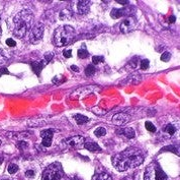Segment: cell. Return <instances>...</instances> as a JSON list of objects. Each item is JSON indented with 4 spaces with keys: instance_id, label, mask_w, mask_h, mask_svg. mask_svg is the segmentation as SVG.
<instances>
[{
    "instance_id": "1",
    "label": "cell",
    "mask_w": 180,
    "mask_h": 180,
    "mask_svg": "<svg viewBox=\"0 0 180 180\" xmlns=\"http://www.w3.org/2000/svg\"><path fill=\"white\" fill-rule=\"evenodd\" d=\"M145 160V153L138 148H128L123 152L112 157V165L119 171H127L129 169L140 166Z\"/></svg>"
},
{
    "instance_id": "2",
    "label": "cell",
    "mask_w": 180,
    "mask_h": 180,
    "mask_svg": "<svg viewBox=\"0 0 180 180\" xmlns=\"http://www.w3.org/2000/svg\"><path fill=\"white\" fill-rule=\"evenodd\" d=\"M14 30L13 34L17 38H22L31 30L33 23V14L30 10H22L14 16Z\"/></svg>"
},
{
    "instance_id": "3",
    "label": "cell",
    "mask_w": 180,
    "mask_h": 180,
    "mask_svg": "<svg viewBox=\"0 0 180 180\" xmlns=\"http://www.w3.org/2000/svg\"><path fill=\"white\" fill-rule=\"evenodd\" d=\"M76 37V32L71 26H61L54 33V43L58 47L71 44Z\"/></svg>"
},
{
    "instance_id": "4",
    "label": "cell",
    "mask_w": 180,
    "mask_h": 180,
    "mask_svg": "<svg viewBox=\"0 0 180 180\" xmlns=\"http://www.w3.org/2000/svg\"><path fill=\"white\" fill-rule=\"evenodd\" d=\"M144 180H168V177L160 165L157 162H153L146 169Z\"/></svg>"
},
{
    "instance_id": "5",
    "label": "cell",
    "mask_w": 180,
    "mask_h": 180,
    "mask_svg": "<svg viewBox=\"0 0 180 180\" xmlns=\"http://www.w3.org/2000/svg\"><path fill=\"white\" fill-rule=\"evenodd\" d=\"M64 172L60 163H53L44 171L41 180H60Z\"/></svg>"
},
{
    "instance_id": "6",
    "label": "cell",
    "mask_w": 180,
    "mask_h": 180,
    "mask_svg": "<svg viewBox=\"0 0 180 180\" xmlns=\"http://www.w3.org/2000/svg\"><path fill=\"white\" fill-rule=\"evenodd\" d=\"M43 35H44V26L41 24H39L33 27L32 29H31L30 40L32 43L37 44L41 39H43Z\"/></svg>"
},
{
    "instance_id": "7",
    "label": "cell",
    "mask_w": 180,
    "mask_h": 180,
    "mask_svg": "<svg viewBox=\"0 0 180 180\" xmlns=\"http://www.w3.org/2000/svg\"><path fill=\"white\" fill-rule=\"evenodd\" d=\"M137 26V19L133 16H129V18L124 19L123 22L119 24V31L124 34H127V33L132 32L133 30H135V28Z\"/></svg>"
},
{
    "instance_id": "8",
    "label": "cell",
    "mask_w": 180,
    "mask_h": 180,
    "mask_svg": "<svg viewBox=\"0 0 180 180\" xmlns=\"http://www.w3.org/2000/svg\"><path fill=\"white\" fill-rule=\"evenodd\" d=\"M135 7H124V8H114V10L110 12V16L112 19H119L123 18V16H132L133 14H135Z\"/></svg>"
},
{
    "instance_id": "9",
    "label": "cell",
    "mask_w": 180,
    "mask_h": 180,
    "mask_svg": "<svg viewBox=\"0 0 180 180\" xmlns=\"http://www.w3.org/2000/svg\"><path fill=\"white\" fill-rule=\"evenodd\" d=\"M54 135V129H46L41 132V136L43 139L41 141V145H43L45 148H50L52 145V139Z\"/></svg>"
},
{
    "instance_id": "10",
    "label": "cell",
    "mask_w": 180,
    "mask_h": 180,
    "mask_svg": "<svg viewBox=\"0 0 180 180\" xmlns=\"http://www.w3.org/2000/svg\"><path fill=\"white\" fill-rule=\"evenodd\" d=\"M84 143H85L84 137L81 136V135H76V136L70 137V139L66 140V144L68 145L70 148H73V149L80 148L82 145H84Z\"/></svg>"
},
{
    "instance_id": "11",
    "label": "cell",
    "mask_w": 180,
    "mask_h": 180,
    "mask_svg": "<svg viewBox=\"0 0 180 180\" xmlns=\"http://www.w3.org/2000/svg\"><path fill=\"white\" fill-rule=\"evenodd\" d=\"M131 120V116L127 113H118L112 117V122L115 125H124Z\"/></svg>"
},
{
    "instance_id": "12",
    "label": "cell",
    "mask_w": 180,
    "mask_h": 180,
    "mask_svg": "<svg viewBox=\"0 0 180 180\" xmlns=\"http://www.w3.org/2000/svg\"><path fill=\"white\" fill-rule=\"evenodd\" d=\"M116 133H118L119 135L124 136L125 139H133V137H135V135H136L135 130H134V129L131 128V127H125V128L118 129V130H116Z\"/></svg>"
},
{
    "instance_id": "13",
    "label": "cell",
    "mask_w": 180,
    "mask_h": 180,
    "mask_svg": "<svg viewBox=\"0 0 180 180\" xmlns=\"http://www.w3.org/2000/svg\"><path fill=\"white\" fill-rule=\"evenodd\" d=\"M91 5V1H86V0H82V1H78L77 3V9L80 14H85L89 11V8Z\"/></svg>"
},
{
    "instance_id": "14",
    "label": "cell",
    "mask_w": 180,
    "mask_h": 180,
    "mask_svg": "<svg viewBox=\"0 0 180 180\" xmlns=\"http://www.w3.org/2000/svg\"><path fill=\"white\" fill-rule=\"evenodd\" d=\"M84 148L90 151V152H101V148L96 143H93V141H86V143H84Z\"/></svg>"
},
{
    "instance_id": "15",
    "label": "cell",
    "mask_w": 180,
    "mask_h": 180,
    "mask_svg": "<svg viewBox=\"0 0 180 180\" xmlns=\"http://www.w3.org/2000/svg\"><path fill=\"white\" fill-rule=\"evenodd\" d=\"M92 180H114L112 177L109 174L106 172H100V173H96L93 177H92Z\"/></svg>"
},
{
    "instance_id": "16",
    "label": "cell",
    "mask_w": 180,
    "mask_h": 180,
    "mask_svg": "<svg viewBox=\"0 0 180 180\" xmlns=\"http://www.w3.org/2000/svg\"><path fill=\"white\" fill-rule=\"evenodd\" d=\"M44 66H45V63H43V62H39V61H35L32 63V68L33 70V72L37 75L41 73V69L44 68Z\"/></svg>"
},
{
    "instance_id": "17",
    "label": "cell",
    "mask_w": 180,
    "mask_h": 180,
    "mask_svg": "<svg viewBox=\"0 0 180 180\" xmlns=\"http://www.w3.org/2000/svg\"><path fill=\"white\" fill-rule=\"evenodd\" d=\"M74 119H75V121L77 122V124H79V125H82V124H84V123L88 122V121H89L88 117H86V116H84V115H81V114L75 115V116H74Z\"/></svg>"
},
{
    "instance_id": "18",
    "label": "cell",
    "mask_w": 180,
    "mask_h": 180,
    "mask_svg": "<svg viewBox=\"0 0 180 180\" xmlns=\"http://www.w3.org/2000/svg\"><path fill=\"white\" fill-rule=\"evenodd\" d=\"M164 131L166 133H168L169 135H173L175 132H176V126L173 124H168L167 126L164 128Z\"/></svg>"
},
{
    "instance_id": "19",
    "label": "cell",
    "mask_w": 180,
    "mask_h": 180,
    "mask_svg": "<svg viewBox=\"0 0 180 180\" xmlns=\"http://www.w3.org/2000/svg\"><path fill=\"white\" fill-rule=\"evenodd\" d=\"M94 135L96 136H103L106 135V129L104 127H98L94 130Z\"/></svg>"
},
{
    "instance_id": "20",
    "label": "cell",
    "mask_w": 180,
    "mask_h": 180,
    "mask_svg": "<svg viewBox=\"0 0 180 180\" xmlns=\"http://www.w3.org/2000/svg\"><path fill=\"white\" fill-rule=\"evenodd\" d=\"M95 67L93 65H88V66H86V68H85V74L86 75H88V77H92L94 73H95Z\"/></svg>"
},
{
    "instance_id": "21",
    "label": "cell",
    "mask_w": 180,
    "mask_h": 180,
    "mask_svg": "<svg viewBox=\"0 0 180 180\" xmlns=\"http://www.w3.org/2000/svg\"><path fill=\"white\" fill-rule=\"evenodd\" d=\"M18 171V166L16 164H13V163H11V164L8 166V173L10 174H15L16 172Z\"/></svg>"
},
{
    "instance_id": "22",
    "label": "cell",
    "mask_w": 180,
    "mask_h": 180,
    "mask_svg": "<svg viewBox=\"0 0 180 180\" xmlns=\"http://www.w3.org/2000/svg\"><path fill=\"white\" fill-rule=\"evenodd\" d=\"M89 55L88 51H87L86 49H79L78 51V56L81 58V59H85V58H87Z\"/></svg>"
},
{
    "instance_id": "23",
    "label": "cell",
    "mask_w": 180,
    "mask_h": 180,
    "mask_svg": "<svg viewBox=\"0 0 180 180\" xmlns=\"http://www.w3.org/2000/svg\"><path fill=\"white\" fill-rule=\"evenodd\" d=\"M145 127L150 132H155V131H156V127H155V125L152 122H150V121H147V122L145 123Z\"/></svg>"
},
{
    "instance_id": "24",
    "label": "cell",
    "mask_w": 180,
    "mask_h": 180,
    "mask_svg": "<svg viewBox=\"0 0 180 180\" xmlns=\"http://www.w3.org/2000/svg\"><path fill=\"white\" fill-rule=\"evenodd\" d=\"M149 65H150V61L148 59H143L141 61V68L143 70H146L149 68Z\"/></svg>"
},
{
    "instance_id": "25",
    "label": "cell",
    "mask_w": 180,
    "mask_h": 180,
    "mask_svg": "<svg viewBox=\"0 0 180 180\" xmlns=\"http://www.w3.org/2000/svg\"><path fill=\"white\" fill-rule=\"evenodd\" d=\"M104 61V57L103 56H93L92 57V62L94 64H98L100 62H103Z\"/></svg>"
},
{
    "instance_id": "26",
    "label": "cell",
    "mask_w": 180,
    "mask_h": 180,
    "mask_svg": "<svg viewBox=\"0 0 180 180\" xmlns=\"http://www.w3.org/2000/svg\"><path fill=\"white\" fill-rule=\"evenodd\" d=\"M170 58H171V54H170L169 52H164V53H163L162 55H161V60L164 61V62L169 61Z\"/></svg>"
},
{
    "instance_id": "27",
    "label": "cell",
    "mask_w": 180,
    "mask_h": 180,
    "mask_svg": "<svg viewBox=\"0 0 180 180\" xmlns=\"http://www.w3.org/2000/svg\"><path fill=\"white\" fill-rule=\"evenodd\" d=\"M17 146L20 149V150H22V149H27L28 148V144L27 143L26 140H20L19 143L17 144Z\"/></svg>"
},
{
    "instance_id": "28",
    "label": "cell",
    "mask_w": 180,
    "mask_h": 180,
    "mask_svg": "<svg viewBox=\"0 0 180 180\" xmlns=\"http://www.w3.org/2000/svg\"><path fill=\"white\" fill-rule=\"evenodd\" d=\"M35 175H36V173H35V171H33V170H27V172H26V176H27V178L35 177Z\"/></svg>"
},
{
    "instance_id": "29",
    "label": "cell",
    "mask_w": 180,
    "mask_h": 180,
    "mask_svg": "<svg viewBox=\"0 0 180 180\" xmlns=\"http://www.w3.org/2000/svg\"><path fill=\"white\" fill-rule=\"evenodd\" d=\"M6 44H7V46H9V47H14L15 41L13 39H7L6 40Z\"/></svg>"
},
{
    "instance_id": "30",
    "label": "cell",
    "mask_w": 180,
    "mask_h": 180,
    "mask_svg": "<svg viewBox=\"0 0 180 180\" xmlns=\"http://www.w3.org/2000/svg\"><path fill=\"white\" fill-rule=\"evenodd\" d=\"M63 55L66 58H70L72 56V51H71V50H65V51L63 52Z\"/></svg>"
},
{
    "instance_id": "31",
    "label": "cell",
    "mask_w": 180,
    "mask_h": 180,
    "mask_svg": "<svg viewBox=\"0 0 180 180\" xmlns=\"http://www.w3.org/2000/svg\"><path fill=\"white\" fill-rule=\"evenodd\" d=\"M52 58H53V53H47V54H45V60H46V62H50Z\"/></svg>"
},
{
    "instance_id": "32",
    "label": "cell",
    "mask_w": 180,
    "mask_h": 180,
    "mask_svg": "<svg viewBox=\"0 0 180 180\" xmlns=\"http://www.w3.org/2000/svg\"><path fill=\"white\" fill-rule=\"evenodd\" d=\"M8 73H9V71H8L7 68H4V67L0 68V77L3 75V74H8Z\"/></svg>"
},
{
    "instance_id": "33",
    "label": "cell",
    "mask_w": 180,
    "mask_h": 180,
    "mask_svg": "<svg viewBox=\"0 0 180 180\" xmlns=\"http://www.w3.org/2000/svg\"><path fill=\"white\" fill-rule=\"evenodd\" d=\"M116 2L119 3V4H123V5H125V4L129 3L128 0H116Z\"/></svg>"
},
{
    "instance_id": "34",
    "label": "cell",
    "mask_w": 180,
    "mask_h": 180,
    "mask_svg": "<svg viewBox=\"0 0 180 180\" xmlns=\"http://www.w3.org/2000/svg\"><path fill=\"white\" fill-rule=\"evenodd\" d=\"M123 180H136V177H135V176H133V175H129V176L124 177Z\"/></svg>"
},
{
    "instance_id": "35",
    "label": "cell",
    "mask_w": 180,
    "mask_h": 180,
    "mask_svg": "<svg viewBox=\"0 0 180 180\" xmlns=\"http://www.w3.org/2000/svg\"><path fill=\"white\" fill-rule=\"evenodd\" d=\"M71 69L74 70V71H79V68H77V66L76 65H71Z\"/></svg>"
},
{
    "instance_id": "36",
    "label": "cell",
    "mask_w": 180,
    "mask_h": 180,
    "mask_svg": "<svg viewBox=\"0 0 180 180\" xmlns=\"http://www.w3.org/2000/svg\"><path fill=\"white\" fill-rule=\"evenodd\" d=\"M169 23H175V16H170V19H169Z\"/></svg>"
},
{
    "instance_id": "37",
    "label": "cell",
    "mask_w": 180,
    "mask_h": 180,
    "mask_svg": "<svg viewBox=\"0 0 180 180\" xmlns=\"http://www.w3.org/2000/svg\"><path fill=\"white\" fill-rule=\"evenodd\" d=\"M2 162H3V158L1 157V158H0V164H1Z\"/></svg>"
},
{
    "instance_id": "38",
    "label": "cell",
    "mask_w": 180,
    "mask_h": 180,
    "mask_svg": "<svg viewBox=\"0 0 180 180\" xmlns=\"http://www.w3.org/2000/svg\"><path fill=\"white\" fill-rule=\"evenodd\" d=\"M0 36H1V24H0Z\"/></svg>"
},
{
    "instance_id": "39",
    "label": "cell",
    "mask_w": 180,
    "mask_h": 180,
    "mask_svg": "<svg viewBox=\"0 0 180 180\" xmlns=\"http://www.w3.org/2000/svg\"><path fill=\"white\" fill-rule=\"evenodd\" d=\"M0 145H1V140H0Z\"/></svg>"
}]
</instances>
